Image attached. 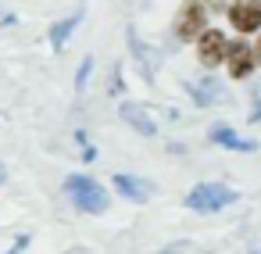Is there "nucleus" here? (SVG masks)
<instances>
[{
	"label": "nucleus",
	"mask_w": 261,
	"mask_h": 254,
	"mask_svg": "<svg viewBox=\"0 0 261 254\" xmlns=\"http://www.w3.org/2000/svg\"><path fill=\"white\" fill-rule=\"evenodd\" d=\"M65 193L72 197V204L79 208V211H86V215H104L108 211V193H104V186H97L90 175H68L65 179Z\"/></svg>",
	"instance_id": "f257e3e1"
},
{
	"label": "nucleus",
	"mask_w": 261,
	"mask_h": 254,
	"mask_svg": "<svg viewBox=\"0 0 261 254\" xmlns=\"http://www.w3.org/2000/svg\"><path fill=\"white\" fill-rule=\"evenodd\" d=\"M236 200V193L229 190V186H222V183H197L190 193H186V208H193V211H222L225 204H232Z\"/></svg>",
	"instance_id": "f03ea898"
},
{
	"label": "nucleus",
	"mask_w": 261,
	"mask_h": 254,
	"mask_svg": "<svg viewBox=\"0 0 261 254\" xmlns=\"http://www.w3.org/2000/svg\"><path fill=\"white\" fill-rule=\"evenodd\" d=\"M175 40L186 43V40H197L204 29H207V11H204V0H182V8L175 15Z\"/></svg>",
	"instance_id": "7ed1b4c3"
},
{
	"label": "nucleus",
	"mask_w": 261,
	"mask_h": 254,
	"mask_svg": "<svg viewBox=\"0 0 261 254\" xmlns=\"http://www.w3.org/2000/svg\"><path fill=\"white\" fill-rule=\"evenodd\" d=\"M225 54H229V43H225V36L218 33V29H204L200 36H197V58H200V65L204 68H215V65H222L225 61Z\"/></svg>",
	"instance_id": "20e7f679"
},
{
	"label": "nucleus",
	"mask_w": 261,
	"mask_h": 254,
	"mask_svg": "<svg viewBox=\"0 0 261 254\" xmlns=\"http://www.w3.org/2000/svg\"><path fill=\"white\" fill-rule=\"evenodd\" d=\"M125 40H129V50H133V58H136V65H140V75H143V79H154L158 68H161V50H158V47H147L136 29H125Z\"/></svg>",
	"instance_id": "39448f33"
},
{
	"label": "nucleus",
	"mask_w": 261,
	"mask_h": 254,
	"mask_svg": "<svg viewBox=\"0 0 261 254\" xmlns=\"http://www.w3.org/2000/svg\"><path fill=\"white\" fill-rule=\"evenodd\" d=\"M229 22L236 33H257L261 29V0H232Z\"/></svg>",
	"instance_id": "423d86ee"
},
{
	"label": "nucleus",
	"mask_w": 261,
	"mask_h": 254,
	"mask_svg": "<svg viewBox=\"0 0 261 254\" xmlns=\"http://www.w3.org/2000/svg\"><path fill=\"white\" fill-rule=\"evenodd\" d=\"M118 115H122V122H125V125H133L140 136H154V133H158V125H154L150 111H147L143 104H136V100H125V104L118 108Z\"/></svg>",
	"instance_id": "0eeeda50"
},
{
	"label": "nucleus",
	"mask_w": 261,
	"mask_h": 254,
	"mask_svg": "<svg viewBox=\"0 0 261 254\" xmlns=\"http://www.w3.org/2000/svg\"><path fill=\"white\" fill-rule=\"evenodd\" d=\"M115 190H118L125 200L143 204V200L154 193V183H150V179H140V175H129V172H118V175H115Z\"/></svg>",
	"instance_id": "6e6552de"
},
{
	"label": "nucleus",
	"mask_w": 261,
	"mask_h": 254,
	"mask_svg": "<svg viewBox=\"0 0 261 254\" xmlns=\"http://www.w3.org/2000/svg\"><path fill=\"white\" fill-rule=\"evenodd\" d=\"M186 93L197 100V104H225L229 93L222 90L218 79H200V83H186Z\"/></svg>",
	"instance_id": "1a4fd4ad"
},
{
	"label": "nucleus",
	"mask_w": 261,
	"mask_h": 254,
	"mask_svg": "<svg viewBox=\"0 0 261 254\" xmlns=\"http://www.w3.org/2000/svg\"><path fill=\"white\" fill-rule=\"evenodd\" d=\"M225 65H229V75L232 79H247L250 72H254V50L250 47H243V43H236V47H229V54H225Z\"/></svg>",
	"instance_id": "9d476101"
},
{
	"label": "nucleus",
	"mask_w": 261,
	"mask_h": 254,
	"mask_svg": "<svg viewBox=\"0 0 261 254\" xmlns=\"http://www.w3.org/2000/svg\"><path fill=\"white\" fill-rule=\"evenodd\" d=\"M211 140L218 143V147H229V150H243V154H250V150H257V140H243L236 129H229V125H215L211 129Z\"/></svg>",
	"instance_id": "9b49d317"
},
{
	"label": "nucleus",
	"mask_w": 261,
	"mask_h": 254,
	"mask_svg": "<svg viewBox=\"0 0 261 254\" xmlns=\"http://www.w3.org/2000/svg\"><path fill=\"white\" fill-rule=\"evenodd\" d=\"M79 22H83V8H79V11H72L65 22H54V26H50V47H54V54H61V50H65V43H68L72 29H75Z\"/></svg>",
	"instance_id": "f8f14e48"
},
{
	"label": "nucleus",
	"mask_w": 261,
	"mask_h": 254,
	"mask_svg": "<svg viewBox=\"0 0 261 254\" xmlns=\"http://www.w3.org/2000/svg\"><path fill=\"white\" fill-rule=\"evenodd\" d=\"M161 254H204L193 240H182V243H172V247H165Z\"/></svg>",
	"instance_id": "ddd939ff"
},
{
	"label": "nucleus",
	"mask_w": 261,
	"mask_h": 254,
	"mask_svg": "<svg viewBox=\"0 0 261 254\" xmlns=\"http://www.w3.org/2000/svg\"><path fill=\"white\" fill-rule=\"evenodd\" d=\"M90 72H93V58H86V61L79 65V75H75V90H86V79H90Z\"/></svg>",
	"instance_id": "4468645a"
},
{
	"label": "nucleus",
	"mask_w": 261,
	"mask_h": 254,
	"mask_svg": "<svg viewBox=\"0 0 261 254\" xmlns=\"http://www.w3.org/2000/svg\"><path fill=\"white\" fill-rule=\"evenodd\" d=\"M261 118V90H254V111H250V122Z\"/></svg>",
	"instance_id": "2eb2a0df"
},
{
	"label": "nucleus",
	"mask_w": 261,
	"mask_h": 254,
	"mask_svg": "<svg viewBox=\"0 0 261 254\" xmlns=\"http://www.w3.org/2000/svg\"><path fill=\"white\" fill-rule=\"evenodd\" d=\"M0 26H15V15H11L4 4H0Z\"/></svg>",
	"instance_id": "dca6fc26"
},
{
	"label": "nucleus",
	"mask_w": 261,
	"mask_h": 254,
	"mask_svg": "<svg viewBox=\"0 0 261 254\" xmlns=\"http://www.w3.org/2000/svg\"><path fill=\"white\" fill-rule=\"evenodd\" d=\"M250 50H254V61H257V65H261V36H257V43H254V47H250Z\"/></svg>",
	"instance_id": "f3484780"
},
{
	"label": "nucleus",
	"mask_w": 261,
	"mask_h": 254,
	"mask_svg": "<svg viewBox=\"0 0 261 254\" xmlns=\"http://www.w3.org/2000/svg\"><path fill=\"white\" fill-rule=\"evenodd\" d=\"M4 179H8V165H4V161H0V183H4Z\"/></svg>",
	"instance_id": "a211bd4d"
},
{
	"label": "nucleus",
	"mask_w": 261,
	"mask_h": 254,
	"mask_svg": "<svg viewBox=\"0 0 261 254\" xmlns=\"http://www.w3.org/2000/svg\"><path fill=\"white\" fill-rule=\"evenodd\" d=\"M250 254H261V240H257V243H254V247H250Z\"/></svg>",
	"instance_id": "6ab92c4d"
},
{
	"label": "nucleus",
	"mask_w": 261,
	"mask_h": 254,
	"mask_svg": "<svg viewBox=\"0 0 261 254\" xmlns=\"http://www.w3.org/2000/svg\"><path fill=\"white\" fill-rule=\"evenodd\" d=\"M8 254H18V250H8Z\"/></svg>",
	"instance_id": "aec40b11"
}]
</instances>
